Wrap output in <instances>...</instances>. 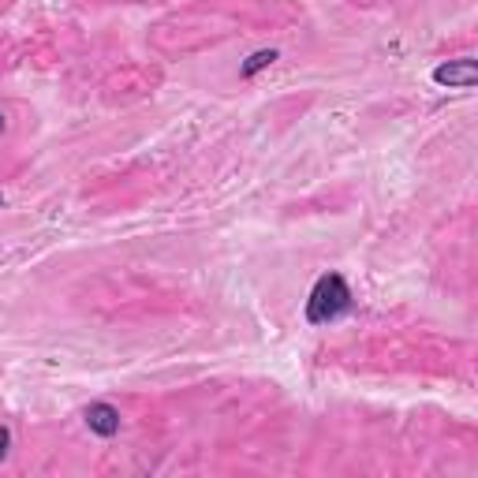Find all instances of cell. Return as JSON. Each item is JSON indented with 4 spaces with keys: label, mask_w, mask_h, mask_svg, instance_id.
Listing matches in <instances>:
<instances>
[{
    "label": "cell",
    "mask_w": 478,
    "mask_h": 478,
    "mask_svg": "<svg viewBox=\"0 0 478 478\" xmlns=\"http://www.w3.org/2000/svg\"><path fill=\"white\" fill-rule=\"evenodd\" d=\"M352 307V291H347L344 277H321L310 291V303H307V318L310 321H333Z\"/></svg>",
    "instance_id": "1"
},
{
    "label": "cell",
    "mask_w": 478,
    "mask_h": 478,
    "mask_svg": "<svg viewBox=\"0 0 478 478\" xmlns=\"http://www.w3.org/2000/svg\"><path fill=\"white\" fill-rule=\"evenodd\" d=\"M86 426L97 430L101 437H113V433L120 430V415L108 404H94L90 411H86Z\"/></svg>",
    "instance_id": "2"
},
{
    "label": "cell",
    "mask_w": 478,
    "mask_h": 478,
    "mask_svg": "<svg viewBox=\"0 0 478 478\" xmlns=\"http://www.w3.org/2000/svg\"><path fill=\"white\" fill-rule=\"evenodd\" d=\"M437 79H441V82H449V86H452V82L471 86V79H475V68H471V64H463L460 71H456V68H441V71H437Z\"/></svg>",
    "instance_id": "3"
},
{
    "label": "cell",
    "mask_w": 478,
    "mask_h": 478,
    "mask_svg": "<svg viewBox=\"0 0 478 478\" xmlns=\"http://www.w3.org/2000/svg\"><path fill=\"white\" fill-rule=\"evenodd\" d=\"M273 57H277V52H258V57L243 68V75H251V71H258V68H266V64H273Z\"/></svg>",
    "instance_id": "4"
},
{
    "label": "cell",
    "mask_w": 478,
    "mask_h": 478,
    "mask_svg": "<svg viewBox=\"0 0 478 478\" xmlns=\"http://www.w3.org/2000/svg\"><path fill=\"white\" fill-rule=\"evenodd\" d=\"M8 444H12V433H8L4 426H0V460L8 456Z\"/></svg>",
    "instance_id": "5"
},
{
    "label": "cell",
    "mask_w": 478,
    "mask_h": 478,
    "mask_svg": "<svg viewBox=\"0 0 478 478\" xmlns=\"http://www.w3.org/2000/svg\"><path fill=\"white\" fill-rule=\"evenodd\" d=\"M0 131H4V113H0Z\"/></svg>",
    "instance_id": "6"
}]
</instances>
